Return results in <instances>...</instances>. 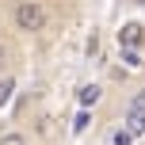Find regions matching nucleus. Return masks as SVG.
I'll use <instances>...</instances> for the list:
<instances>
[{
	"instance_id": "obj_1",
	"label": "nucleus",
	"mask_w": 145,
	"mask_h": 145,
	"mask_svg": "<svg viewBox=\"0 0 145 145\" xmlns=\"http://www.w3.org/2000/svg\"><path fill=\"white\" fill-rule=\"evenodd\" d=\"M12 23L23 35H38V31H46V23H50V12H46L42 0H19L15 12H12Z\"/></svg>"
},
{
	"instance_id": "obj_2",
	"label": "nucleus",
	"mask_w": 145,
	"mask_h": 145,
	"mask_svg": "<svg viewBox=\"0 0 145 145\" xmlns=\"http://www.w3.org/2000/svg\"><path fill=\"white\" fill-rule=\"evenodd\" d=\"M141 46H145V27L138 19L122 23L118 27V50H141Z\"/></svg>"
},
{
	"instance_id": "obj_3",
	"label": "nucleus",
	"mask_w": 145,
	"mask_h": 145,
	"mask_svg": "<svg viewBox=\"0 0 145 145\" xmlns=\"http://www.w3.org/2000/svg\"><path fill=\"white\" fill-rule=\"evenodd\" d=\"M76 99H80V107H95V103L103 99V88H99V84H84V88L76 92Z\"/></svg>"
},
{
	"instance_id": "obj_4",
	"label": "nucleus",
	"mask_w": 145,
	"mask_h": 145,
	"mask_svg": "<svg viewBox=\"0 0 145 145\" xmlns=\"http://www.w3.org/2000/svg\"><path fill=\"white\" fill-rule=\"evenodd\" d=\"M54 122H57L54 115H42V118H38V126H35V130H38V138H46V141H54V138H57V126H54Z\"/></svg>"
},
{
	"instance_id": "obj_5",
	"label": "nucleus",
	"mask_w": 145,
	"mask_h": 145,
	"mask_svg": "<svg viewBox=\"0 0 145 145\" xmlns=\"http://www.w3.org/2000/svg\"><path fill=\"white\" fill-rule=\"evenodd\" d=\"M12 95H15V76H0V111L12 103Z\"/></svg>"
},
{
	"instance_id": "obj_6",
	"label": "nucleus",
	"mask_w": 145,
	"mask_h": 145,
	"mask_svg": "<svg viewBox=\"0 0 145 145\" xmlns=\"http://www.w3.org/2000/svg\"><path fill=\"white\" fill-rule=\"evenodd\" d=\"M122 61H126V69H145L141 50H122Z\"/></svg>"
},
{
	"instance_id": "obj_7",
	"label": "nucleus",
	"mask_w": 145,
	"mask_h": 145,
	"mask_svg": "<svg viewBox=\"0 0 145 145\" xmlns=\"http://www.w3.org/2000/svg\"><path fill=\"white\" fill-rule=\"evenodd\" d=\"M0 145H27L23 134H0Z\"/></svg>"
},
{
	"instance_id": "obj_8",
	"label": "nucleus",
	"mask_w": 145,
	"mask_h": 145,
	"mask_svg": "<svg viewBox=\"0 0 145 145\" xmlns=\"http://www.w3.org/2000/svg\"><path fill=\"white\" fill-rule=\"evenodd\" d=\"M111 141H115V145H130V130H115Z\"/></svg>"
},
{
	"instance_id": "obj_9",
	"label": "nucleus",
	"mask_w": 145,
	"mask_h": 145,
	"mask_svg": "<svg viewBox=\"0 0 145 145\" xmlns=\"http://www.w3.org/2000/svg\"><path fill=\"white\" fill-rule=\"evenodd\" d=\"M72 130H76V134H84V130H88V111L76 118V122H72Z\"/></svg>"
},
{
	"instance_id": "obj_10",
	"label": "nucleus",
	"mask_w": 145,
	"mask_h": 145,
	"mask_svg": "<svg viewBox=\"0 0 145 145\" xmlns=\"http://www.w3.org/2000/svg\"><path fill=\"white\" fill-rule=\"evenodd\" d=\"M130 4H134V8H145V0H130Z\"/></svg>"
},
{
	"instance_id": "obj_11",
	"label": "nucleus",
	"mask_w": 145,
	"mask_h": 145,
	"mask_svg": "<svg viewBox=\"0 0 145 145\" xmlns=\"http://www.w3.org/2000/svg\"><path fill=\"white\" fill-rule=\"evenodd\" d=\"M0 61H4V46H0Z\"/></svg>"
}]
</instances>
